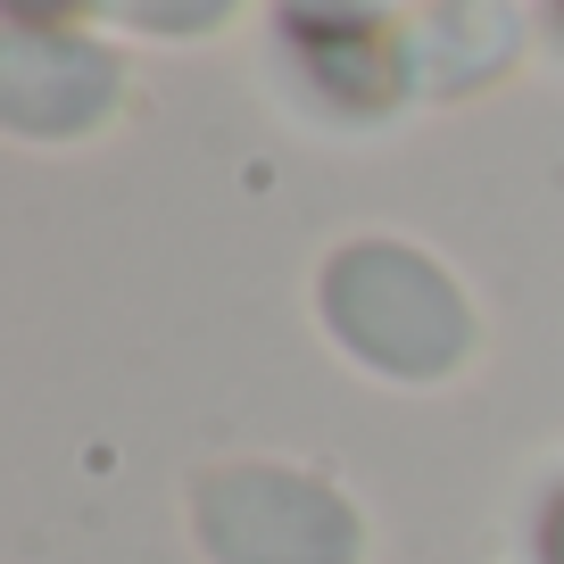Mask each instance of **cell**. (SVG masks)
<instances>
[{
  "label": "cell",
  "mask_w": 564,
  "mask_h": 564,
  "mask_svg": "<svg viewBox=\"0 0 564 564\" xmlns=\"http://www.w3.org/2000/svg\"><path fill=\"white\" fill-rule=\"evenodd\" d=\"M232 0H117V18L159 25V34H192V25H216Z\"/></svg>",
  "instance_id": "3957f363"
},
{
  "label": "cell",
  "mask_w": 564,
  "mask_h": 564,
  "mask_svg": "<svg viewBox=\"0 0 564 564\" xmlns=\"http://www.w3.org/2000/svg\"><path fill=\"white\" fill-rule=\"evenodd\" d=\"M531 564H564V481H547L540 514H531Z\"/></svg>",
  "instance_id": "277c9868"
},
{
  "label": "cell",
  "mask_w": 564,
  "mask_h": 564,
  "mask_svg": "<svg viewBox=\"0 0 564 564\" xmlns=\"http://www.w3.org/2000/svg\"><path fill=\"white\" fill-rule=\"evenodd\" d=\"M324 316L349 333L357 357H373L390 373H441L474 340L465 307L448 300V282L415 249H390V241L340 249L333 274H324Z\"/></svg>",
  "instance_id": "6da1fadb"
},
{
  "label": "cell",
  "mask_w": 564,
  "mask_h": 564,
  "mask_svg": "<svg viewBox=\"0 0 564 564\" xmlns=\"http://www.w3.org/2000/svg\"><path fill=\"white\" fill-rule=\"evenodd\" d=\"M199 523H208V547L225 564H349L357 556V523L333 498L291 474H258V465L208 481Z\"/></svg>",
  "instance_id": "7a4b0ae2"
},
{
  "label": "cell",
  "mask_w": 564,
  "mask_h": 564,
  "mask_svg": "<svg viewBox=\"0 0 564 564\" xmlns=\"http://www.w3.org/2000/svg\"><path fill=\"white\" fill-rule=\"evenodd\" d=\"M556 34H564V0H556Z\"/></svg>",
  "instance_id": "5b68a950"
}]
</instances>
